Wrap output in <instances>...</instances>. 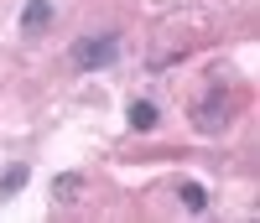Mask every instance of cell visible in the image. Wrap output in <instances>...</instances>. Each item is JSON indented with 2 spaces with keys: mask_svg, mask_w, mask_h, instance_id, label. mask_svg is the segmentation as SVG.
Segmentation results:
<instances>
[{
  "mask_svg": "<svg viewBox=\"0 0 260 223\" xmlns=\"http://www.w3.org/2000/svg\"><path fill=\"white\" fill-rule=\"evenodd\" d=\"M224 120H229V115H224V99L198 109V130H224Z\"/></svg>",
  "mask_w": 260,
  "mask_h": 223,
  "instance_id": "52a82bcc",
  "label": "cell"
},
{
  "mask_svg": "<svg viewBox=\"0 0 260 223\" xmlns=\"http://www.w3.org/2000/svg\"><path fill=\"white\" fill-rule=\"evenodd\" d=\"M115 57H120V36H115V31H99V36H83V42H73V68H83V73L110 68Z\"/></svg>",
  "mask_w": 260,
  "mask_h": 223,
  "instance_id": "6da1fadb",
  "label": "cell"
},
{
  "mask_svg": "<svg viewBox=\"0 0 260 223\" xmlns=\"http://www.w3.org/2000/svg\"><path fill=\"white\" fill-rule=\"evenodd\" d=\"M47 26H52V0H26V11H21V31L42 36Z\"/></svg>",
  "mask_w": 260,
  "mask_h": 223,
  "instance_id": "7a4b0ae2",
  "label": "cell"
},
{
  "mask_svg": "<svg viewBox=\"0 0 260 223\" xmlns=\"http://www.w3.org/2000/svg\"><path fill=\"white\" fill-rule=\"evenodd\" d=\"M21 187H26V166H21V161H16V166H11L6 176H0V203H6V197H16Z\"/></svg>",
  "mask_w": 260,
  "mask_h": 223,
  "instance_id": "8992f818",
  "label": "cell"
},
{
  "mask_svg": "<svg viewBox=\"0 0 260 223\" xmlns=\"http://www.w3.org/2000/svg\"><path fill=\"white\" fill-rule=\"evenodd\" d=\"M177 197H182V208H187V213H203V208H208V192H203L198 182H182Z\"/></svg>",
  "mask_w": 260,
  "mask_h": 223,
  "instance_id": "5b68a950",
  "label": "cell"
},
{
  "mask_svg": "<svg viewBox=\"0 0 260 223\" xmlns=\"http://www.w3.org/2000/svg\"><path fill=\"white\" fill-rule=\"evenodd\" d=\"M78 192H83V176H78V171H62L57 182H52V197H57V203H78Z\"/></svg>",
  "mask_w": 260,
  "mask_h": 223,
  "instance_id": "3957f363",
  "label": "cell"
},
{
  "mask_svg": "<svg viewBox=\"0 0 260 223\" xmlns=\"http://www.w3.org/2000/svg\"><path fill=\"white\" fill-rule=\"evenodd\" d=\"M130 130H156V104H146V99L130 104Z\"/></svg>",
  "mask_w": 260,
  "mask_h": 223,
  "instance_id": "277c9868",
  "label": "cell"
}]
</instances>
